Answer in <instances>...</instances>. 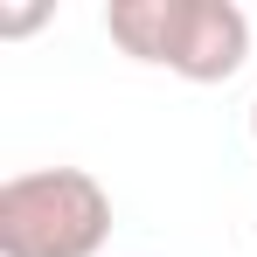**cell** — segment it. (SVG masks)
<instances>
[{"label": "cell", "instance_id": "cell-1", "mask_svg": "<svg viewBox=\"0 0 257 257\" xmlns=\"http://www.w3.org/2000/svg\"><path fill=\"white\" fill-rule=\"evenodd\" d=\"M104 35L188 84H229L250 56V14L236 0H111Z\"/></svg>", "mask_w": 257, "mask_h": 257}, {"label": "cell", "instance_id": "cell-2", "mask_svg": "<svg viewBox=\"0 0 257 257\" xmlns=\"http://www.w3.org/2000/svg\"><path fill=\"white\" fill-rule=\"evenodd\" d=\"M111 195L84 167H28L0 181V257H97Z\"/></svg>", "mask_w": 257, "mask_h": 257}, {"label": "cell", "instance_id": "cell-3", "mask_svg": "<svg viewBox=\"0 0 257 257\" xmlns=\"http://www.w3.org/2000/svg\"><path fill=\"white\" fill-rule=\"evenodd\" d=\"M250 139H257V104H250Z\"/></svg>", "mask_w": 257, "mask_h": 257}]
</instances>
